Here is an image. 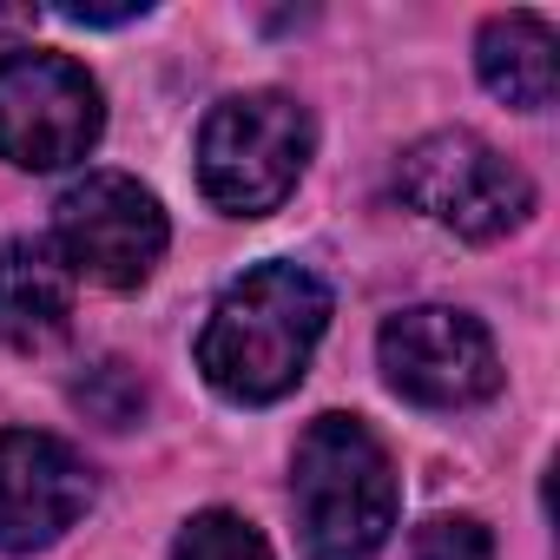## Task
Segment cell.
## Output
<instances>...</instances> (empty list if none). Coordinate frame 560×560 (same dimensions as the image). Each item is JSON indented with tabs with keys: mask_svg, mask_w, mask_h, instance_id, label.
<instances>
[{
	"mask_svg": "<svg viewBox=\"0 0 560 560\" xmlns=\"http://www.w3.org/2000/svg\"><path fill=\"white\" fill-rule=\"evenodd\" d=\"M324 324H330V291L317 270L257 264L211 304V324L198 337V370L231 402H277L304 383Z\"/></svg>",
	"mask_w": 560,
	"mask_h": 560,
	"instance_id": "6da1fadb",
	"label": "cell"
},
{
	"mask_svg": "<svg viewBox=\"0 0 560 560\" xmlns=\"http://www.w3.org/2000/svg\"><path fill=\"white\" fill-rule=\"evenodd\" d=\"M291 501L311 560H376L396 527V468L357 416H317L298 442Z\"/></svg>",
	"mask_w": 560,
	"mask_h": 560,
	"instance_id": "7a4b0ae2",
	"label": "cell"
},
{
	"mask_svg": "<svg viewBox=\"0 0 560 560\" xmlns=\"http://www.w3.org/2000/svg\"><path fill=\"white\" fill-rule=\"evenodd\" d=\"M311 165V113L291 93H237L198 132V185L231 218L277 211Z\"/></svg>",
	"mask_w": 560,
	"mask_h": 560,
	"instance_id": "3957f363",
	"label": "cell"
},
{
	"mask_svg": "<svg viewBox=\"0 0 560 560\" xmlns=\"http://www.w3.org/2000/svg\"><path fill=\"white\" fill-rule=\"evenodd\" d=\"M396 191L429 224H442L455 237H475V244L521 231L527 211H534L527 172L514 159H501L475 132H429V139H416L402 152V165H396Z\"/></svg>",
	"mask_w": 560,
	"mask_h": 560,
	"instance_id": "277c9868",
	"label": "cell"
},
{
	"mask_svg": "<svg viewBox=\"0 0 560 560\" xmlns=\"http://www.w3.org/2000/svg\"><path fill=\"white\" fill-rule=\"evenodd\" d=\"M106 106L80 60L67 54H0V159L27 172H60L100 145Z\"/></svg>",
	"mask_w": 560,
	"mask_h": 560,
	"instance_id": "5b68a950",
	"label": "cell"
},
{
	"mask_svg": "<svg viewBox=\"0 0 560 560\" xmlns=\"http://www.w3.org/2000/svg\"><path fill=\"white\" fill-rule=\"evenodd\" d=\"M165 211L126 172H86L54 205V250L73 277H93L106 291H139L165 257Z\"/></svg>",
	"mask_w": 560,
	"mask_h": 560,
	"instance_id": "8992f818",
	"label": "cell"
},
{
	"mask_svg": "<svg viewBox=\"0 0 560 560\" xmlns=\"http://www.w3.org/2000/svg\"><path fill=\"white\" fill-rule=\"evenodd\" d=\"M376 357H383L389 389L422 402V409H468V402H488L501 389L494 337L468 311H448V304L396 311L376 337Z\"/></svg>",
	"mask_w": 560,
	"mask_h": 560,
	"instance_id": "52a82bcc",
	"label": "cell"
},
{
	"mask_svg": "<svg viewBox=\"0 0 560 560\" xmlns=\"http://www.w3.org/2000/svg\"><path fill=\"white\" fill-rule=\"evenodd\" d=\"M93 501L86 462L40 429H0V547H54Z\"/></svg>",
	"mask_w": 560,
	"mask_h": 560,
	"instance_id": "ba28073f",
	"label": "cell"
},
{
	"mask_svg": "<svg viewBox=\"0 0 560 560\" xmlns=\"http://www.w3.org/2000/svg\"><path fill=\"white\" fill-rule=\"evenodd\" d=\"M73 317V270L54 244L14 237L0 244V343L40 350L67 330Z\"/></svg>",
	"mask_w": 560,
	"mask_h": 560,
	"instance_id": "9c48e42d",
	"label": "cell"
},
{
	"mask_svg": "<svg viewBox=\"0 0 560 560\" xmlns=\"http://www.w3.org/2000/svg\"><path fill=\"white\" fill-rule=\"evenodd\" d=\"M553 54H560V40L540 14H494L475 40V67L488 80V93L521 106V113L553 106V80H560Z\"/></svg>",
	"mask_w": 560,
	"mask_h": 560,
	"instance_id": "30bf717a",
	"label": "cell"
},
{
	"mask_svg": "<svg viewBox=\"0 0 560 560\" xmlns=\"http://www.w3.org/2000/svg\"><path fill=\"white\" fill-rule=\"evenodd\" d=\"M172 560H270V547L244 514L211 508V514L185 521V534L172 540Z\"/></svg>",
	"mask_w": 560,
	"mask_h": 560,
	"instance_id": "8fae6325",
	"label": "cell"
},
{
	"mask_svg": "<svg viewBox=\"0 0 560 560\" xmlns=\"http://www.w3.org/2000/svg\"><path fill=\"white\" fill-rule=\"evenodd\" d=\"M73 402H80L93 422L126 429V422H139V416H145V383H139V370H126V363H93V370L80 376Z\"/></svg>",
	"mask_w": 560,
	"mask_h": 560,
	"instance_id": "7c38bea8",
	"label": "cell"
},
{
	"mask_svg": "<svg viewBox=\"0 0 560 560\" xmlns=\"http://www.w3.org/2000/svg\"><path fill=\"white\" fill-rule=\"evenodd\" d=\"M416 560H494V540L468 514H442L416 534Z\"/></svg>",
	"mask_w": 560,
	"mask_h": 560,
	"instance_id": "4fadbf2b",
	"label": "cell"
},
{
	"mask_svg": "<svg viewBox=\"0 0 560 560\" xmlns=\"http://www.w3.org/2000/svg\"><path fill=\"white\" fill-rule=\"evenodd\" d=\"M34 21H40L34 8H21V14H0V34H14V27H34Z\"/></svg>",
	"mask_w": 560,
	"mask_h": 560,
	"instance_id": "5bb4252c",
	"label": "cell"
}]
</instances>
